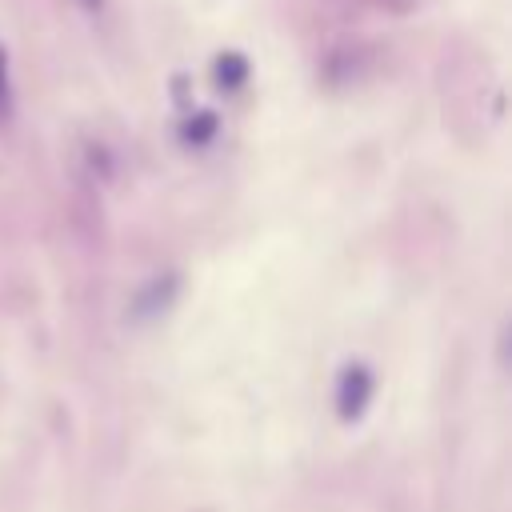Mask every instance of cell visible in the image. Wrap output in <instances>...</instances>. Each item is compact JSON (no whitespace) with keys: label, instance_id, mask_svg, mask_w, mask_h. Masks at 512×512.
Returning a JSON list of instances; mask_svg holds the SVG:
<instances>
[{"label":"cell","instance_id":"obj_5","mask_svg":"<svg viewBox=\"0 0 512 512\" xmlns=\"http://www.w3.org/2000/svg\"><path fill=\"white\" fill-rule=\"evenodd\" d=\"M12 116V72H8V52L0 44V124H8Z\"/></svg>","mask_w":512,"mask_h":512},{"label":"cell","instance_id":"obj_3","mask_svg":"<svg viewBox=\"0 0 512 512\" xmlns=\"http://www.w3.org/2000/svg\"><path fill=\"white\" fill-rule=\"evenodd\" d=\"M216 128H220V120H216V112H208V108H196L188 120H184V144H192V148H200V144H208L212 136H216Z\"/></svg>","mask_w":512,"mask_h":512},{"label":"cell","instance_id":"obj_1","mask_svg":"<svg viewBox=\"0 0 512 512\" xmlns=\"http://www.w3.org/2000/svg\"><path fill=\"white\" fill-rule=\"evenodd\" d=\"M372 392H376V376L364 364H348L340 372V380H336V412H340V420H348V424L360 420L368 400H372Z\"/></svg>","mask_w":512,"mask_h":512},{"label":"cell","instance_id":"obj_2","mask_svg":"<svg viewBox=\"0 0 512 512\" xmlns=\"http://www.w3.org/2000/svg\"><path fill=\"white\" fill-rule=\"evenodd\" d=\"M216 84L224 88V92H236V88H244V80H248V60L240 56V52H224V56H216Z\"/></svg>","mask_w":512,"mask_h":512},{"label":"cell","instance_id":"obj_4","mask_svg":"<svg viewBox=\"0 0 512 512\" xmlns=\"http://www.w3.org/2000/svg\"><path fill=\"white\" fill-rule=\"evenodd\" d=\"M172 292H176V276L164 284V292H156V284H148V292L136 300V316H156V312H164L168 300H172Z\"/></svg>","mask_w":512,"mask_h":512},{"label":"cell","instance_id":"obj_6","mask_svg":"<svg viewBox=\"0 0 512 512\" xmlns=\"http://www.w3.org/2000/svg\"><path fill=\"white\" fill-rule=\"evenodd\" d=\"M80 4H88V8H100V0H80Z\"/></svg>","mask_w":512,"mask_h":512}]
</instances>
